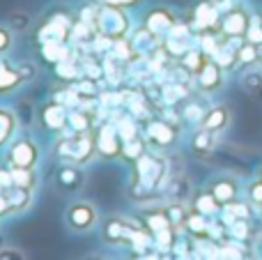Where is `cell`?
Returning a JSON list of instances; mask_svg holds the SVG:
<instances>
[{"mask_svg":"<svg viewBox=\"0 0 262 260\" xmlns=\"http://www.w3.org/2000/svg\"><path fill=\"white\" fill-rule=\"evenodd\" d=\"M170 178V161L159 152L147 150L143 157H138L131 164L129 196L136 203H154L166 191Z\"/></svg>","mask_w":262,"mask_h":260,"instance_id":"cell-1","label":"cell"},{"mask_svg":"<svg viewBox=\"0 0 262 260\" xmlns=\"http://www.w3.org/2000/svg\"><path fill=\"white\" fill-rule=\"evenodd\" d=\"M74 23H76V16H74L72 9L60 7V5L46 9L35 28L37 46L46 44V41H72Z\"/></svg>","mask_w":262,"mask_h":260,"instance_id":"cell-2","label":"cell"},{"mask_svg":"<svg viewBox=\"0 0 262 260\" xmlns=\"http://www.w3.org/2000/svg\"><path fill=\"white\" fill-rule=\"evenodd\" d=\"M53 157L58 161H72V164H90L97 157V143H95V132L88 134H74V132H62L58 141L53 143Z\"/></svg>","mask_w":262,"mask_h":260,"instance_id":"cell-3","label":"cell"},{"mask_svg":"<svg viewBox=\"0 0 262 260\" xmlns=\"http://www.w3.org/2000/svg\"><path fill=\"white\" fill-rule=\"evenodd\" d=\"M134 30V23L127 12V7H118V5H106L99 3L97 5V14H95V32L106 39H122L129 37Z\"/></svg>","mask_w":262,"mask_h":260,"instance_id":"cell-4","label":"cell"},{"mask_svg":"<svg viewBox=\"0 0 262 260\" xmlns=\"http://www.w3.org/2000/svg\"><path fill=\"white\" fill-rule=\"evenodd\" d=\"M140 226H143L140 219L113 214L104 221V226H101V242L108 244V247H129Z\"/></svg>","mask_w":262,"mask_h":260,"instance_id":"cell-5","label":"cell"},{"mask_svg":"<svg viewBox=\"0 0 262 260\" xmlns=\"http://www.w3.org/2000/svg\"><path fill=\"white\" fill-rule=\"evenodd\" d=\"M143 136L154 150H170L182 136V127L163 120L161 115H152L147 122H143Z\"/></svg>","mask_w":262,"mask_h":260,"instance_id":"cell-6","label":"cell"},{"mask_svg":"<svg viewBox=\"0 0 262 260\" xmlns=\"http://www.w3.org/2000/svg\"><path fill=\"white\" fill-rule=\"evenodd\" d=\"M99 210L92 201H74L64 210V226L72 230L74 235H85L97 228L99 224Z\"/></svg>","mask_w":262,"mask_h":260,"instance_id":"cell-7","label":"cell"},{"mask_svg":"<svg viewBox=\"0 0 262 260\" xmlns=\"http://www.w3.org/2000/svg\"><path fill=\"white\" fill-rule=\"evenodd\" d=\"M95 143H97V157H101V159H106V161L122 159L124 138L113 120L101 122L95 127Z\"/></svg>","mask_w":262,"mask_h":260,"instance_id":"cell-8","label":"cell"},{"mask_svg":"<svg viewBox=\"0 0 262 260\" xmlns=\"http://www.w3.org/2000/svg\"><path fill=\"white\" fill-rule=\"evenodd\" d=\"M198 46V32L191 28V23L186 18H180V21L172 26V30L163 37V49L168 51L172 60H180L186 51L195 49Z\"/></svg>","mask_w":262,"mask_h":260,"instance_id":"cell-9","label":"cell"},{"mask_svg":"<svg viewBox=\"0 0 262 260\" xmlns=\"http://www.w3.org/2000/svg\"><path fill=\"white\" fill-rule=\"evenodd\" d=\"M5 159H7V166H12V168H37L41 159V150L30 136H21L14 138L7 145Z\"/></svg>","mask_w":262,"mask_h":260,"instance_id":"cell-10","label":"cell"},{"mask_svg":"<svg viewBox=\"0 0 262 260\" xmlns=\"http://www.w3.org/2000/svg\"><path fill=\"white\" fill-rule=\"evenodd\" d=\"M186 21L198 35L200 32H221V9L216 0H198L186 14Z\"/></svg>","mask_w":262,"mask_h":260,"instance_id":"cell-11","label":"cell"},{"mask_svg":"<svg viewBox=\"0 0 262 260\" xmlns=\"http://www.w3.org/2000/svg\"><path fill=\"white\" fill-rule=\"evenodd\" d=\"M53 187L62 196H76L85 187V170H83V166L72 164V161H60L53 173Z\"/></svg>","mask_w":262,"mask_h":260,"instance_id":"cell-12","label":"cell"},{"mask_svg":"<svg viewBox=\"0 0 262 260\" xmlns=\"http://www.w3.org/2000/svg\"><path fill=\"white\" fill-rule=\"evenodd\" d=\"M67 120H69V109L62 104V101L55 99V97L49 101H44V104L37 109V122H39V127L49 134L67 132Z\"/></svg>","mask_w":262,"mask_h":260,"instance_id":"cell-13","label":"cell"},{"mask_svg":"<svg viewBox=\"0 0 262 260\" xmlns=\"http://www.w3.org/2000/svg\"><path fill=\"white\" fill-rule=\"evenodd\" d=\"M253 14L244 7V5L235 3L230 9L221 14V35L223 37H244L251 26Z\"/></svg>","mask_w":262,"mask_h":260,"instance_id":"cell-14","label":"cell"},{"mask_svg":"<svg viewBox=\"0 0 262 260\" xmlns=\"http://www.w3.org/2000/svg\"><path fill=\"white\" fill-rule=\"evenodd\" d=\"M177 21H180V16H177L170 7H166V5H154V7L145 9V14H143V26L149 28V30H152L154 35H159L161 39L172 30V26H175Z\"/></svg>","mask_w":262,"mask_h":260,"instance_id":"cell-15","label":"cell"},{"mask_svg":"<svg viewBox=\"0 0 262 260\" xmlns=\"http://www.w3.org/2000/svg\"><path fill=\"white\" fill-rule=\"evenodd\" d=\"M223 81H226V72H223V69L219 67V64L214 62L212 58H209L207 64H205V67L193 76L195 88H198L203 95H212V92H219V90L223 88Z\"/></svg>","mask_w":262,"mask_h":260,"instance_id":"cell-16","label":"cell"},{"mask_svg":"<svg viewBox=\"0 0 262 260\" xmlns=\"http://www.w3.org/2000/svg\"><path fill=\"white\" fill-rule=\"evenodd\" d=\"M189 99H191L189 85H186L184 81H180V78H170L168 83L159 85V106L157 109H161V106H175V109H180V106Z\"/></svg>","mask_w":262,"mask_h":260,"instance_id":"cell-17","label":"cell"},{"mask_svg":"<svg viewBox=\"0 0 262 260\" xmlns=\"http://www.w3.org/2000/svg\"><path fill=\"white\" fill-rule=\"evenodd\" d=\"M207 189L216 196V201L221 203V205L237 201L242 193V184L237 182V178H232V175H216V178H212L207 182Z\"/></svg>","mask_w":262,"mask_h":260,"instance_id":"cell-18","label":"cell"},{"mask_svg":"<svg viewBox=\"0 0 262 260\" xmlns=\"http://www.w3.org/2000/svg\"><path fill=\"white\" fill-rule=\"evenodd\" d=\"M129 39H131V46H134V51L138 55H143V58H149V55L154 53V51H159L163 46V39L159 35H154L149 28H145V26H140V28H136V30H131V35H129Z\"/></svg>","mask_w":262,"mask_h":260,"instance_id":"cell-19","label":"cell"},{"mask_svg":"<svg viewBox=\"0 0 262 260\" xmlns=\"http://www.w3.org/2000/svg\"><path fill=\"white\" fill-rule=\"evenodd\" d=\"M3 191L9 201V216L26 214V212L30 210L32 201H35V189H26V187H16V184H12L9 189H3Z\"/></svg>","mask_w":262,"mask_h":260,"instance_id":"cell-20","label":"cell"},{"mask_svg":"<svg viewBox=\"0 0 262 260\" xmlns=\"http://www.w3.org/2000/svg\"><path fill=\"white\" fill-rule=\"evenodd\" d=\"M140 221L143 226L149 230V233H161V230H168V228H175L168 216V210L166 205H149L140 212Z\"/></svg>","mask_w":262,"mask_h":260,"instance_id":"cell-21","label":"cell"},{"mask_svg":"<svg viewBox=\"0 0 262 260\" xmlns=\"http://www.w3.org/2000/svg\"><path fill=\"white\" fill-rule=\"evenodd\" d=\"M189 205H191V210L200 212V214L209 216V219H216V216L221 214V210H223V205L216 201V196H214V193L209 191L207 187H205V189H198V191H193V196H191Z\"/></svg>","mask_w":262,"mask_h":260,"instance_id":"cell-22","label":"cell"},{"mask_svg":"<svg viewBox=\"0 0 262 260\" xmlns=\"http://www.w3.org/2000/svg\"><path fill=\"white\" fill-rule=\"evenodd\" d=\"M230 120H232V113L226 104H214V106L207 109V113H205L200 127L209 129V132H214V134H221L230 127Z\"/></svg>","mask_w":262,"mask_h":260,"instance_id":"cell-23","label":"cell"},{"mask_svg":"<svg viewBox=\"0 0 262 260\" xmlns=\"http://www.w3.org/2000/svg\"><path fill=\"white\" fill-rule=\"evenodd\" d=\"M255 210H258V207H255L251 201H246V198H237V201H232V203H226L219 216H221V221L226 226H230L235 219H253Z\"/></svg>","mask_w":262,"mask_h":260,"instance_id":"cell-24","label":"cell"},{"mask_svg":"<svg viewBox=\"0 0 262 260\" xmlns=\"http://www.w3.org/2000/svg\"><path fill=\"white\" fill-rule=\"evenodd\" d=\"M23 85H26V78H23L18 64L0 62V97L12 95V92H16Z\"/></svg>","mask_w":262,"mask_h":260,"instance_id":"cell-25","label":"cell"},{"mask_svg":"<svg viewBox=\"0 0 262 260\" xmlns=\"http://www.w3.org/2000/svg\"><path fill=\"white\" fill-rule=\"evenodd\" d=\"M191 196H193V187H191L186 175H172V178L168 180V187H166V191H163V198L177 201V203H189Z\"/></svg>","mask_w":262,"mask_h":260,"instance_id":"cell-26","label":"cell"},{"mask_svg":"<svg viewBox=\"0 0 262 260\" xmlns=\"http://www.w3.org/2000/svg\"><path fill=\"white\" fill-rule=\"evenodd\" d=\"M216 136L219 134L209 132L205 127H195L193 136H191V152L195 157H209L216 150Z\"/></svg>","mask_w":262,"mask_h":260,"instance_id":"cell-27","label":"cell"},{"mask_svg":"<svg viewBox=\"0 0 262 260\" xmlns=\"http://www.w3.org/2000/svg\"><path fill=\"white\" fill-rule=\"evenodd\" d=\"M16 132H18L16 113L12 109H7V106H0V150H5L14 141Z\"/></svg>","mask_w":262,"mask_h":260,"instance_id":"cell-28","label":"cell"},{"mask_svg":"<svg viewBox=\"0 0 262 260\" xmlns=\"http://www.w3.org/2000/svg\"><path fill=\"white\" fill-rule=\"evenodd\" d=\"M72 41H46V44H39V55L44 58V62L49 64H58L62 60H67L72 53Z\"/></svg>","mask_w":262,"mask_h":260,"instance_id":"cell-29","label":"cell"},{"mask_svg":"<svg viewBox=\"0 0 262 260\" xmlns=\"http://www.w3.org/2000/svg\"><path fill=\"white\" fill-rule=\"evenodd\" d=\"M212 221L214 219H209V216H205V214H200V212L191 210L189 216H186V221H184V230L191 235V237H195V240H209V228H212Z\"/></svg>","mask_w":262,"mask_h":260,"instance_id":"cell-30","label":"cell"},{"mask_svg":"<svg viewBox=\"0 0 262 260\" xmlns=\"http://www.w3.org/2000/svg\"><path fill=\"white\" fill-rule=\"evenodd\" d=\"M67 132H74V134L95 132V118H92V115L88 113L85 106H78V109H69Z\"/></svg>","mask_w":262,"mask_h":260,"instance_id":"cell-31","label":"cell"},{"mask_svg":"<svg viewBox=\"0 0 262 260\" xmlns=\"http://www.w3.org/2000/svg\"><path fill=\"white\" fill-rule=\"evenodd\" d=\"M53 74H55V78H58V81L64 83V85H74L78 78H83V67L76 62V60H74V55H69L67 60L53 64Z\"/></svg>","mask_w":262,"mask_h":260,"instance_id":"cell-32","label":"cell"},{"mask_svg":"<svg viewBox=\"0 0 262 260\" xmlns=\"http://www.w3.org/2000/svg\"><path fill=\"white\" fill-rule=\"evenodd\" d=\"M207 60H209V55L205 53L200 46H195V49H191V51H186L184 55H182L180 60H175L177 64H180L182 69H186V72L191 74V76H195V74L200 72V69L207 64Z\"/></svg>","mask_w":262,"mask_h":260,"instance_id":"cell-33","label":"cell"},{"mask_svg":"<svg viewBox=\"0 0 262 260\" xmlns=\"http://www.w3.org/2000/svg\"><path fill=\"white\" fill-rule=\"evenodd\" d=\"M180 113H182V122L184 124H191V127H200V122H203L205 113H207V106H203L200 101H184V104L180 106Z\"/></svg>","mask_w":262,"mask_h":260,"instance_id":"cell-34","label":"cell"},{"mask_svg":"<svg viewBox=\"0 0 262 260\" xmlns=\"http://www.w3.org/2000/svg\"><path fill=\"white\" fill-rule=\"evenodd\" d=\"M228 237L237 240V242H251L255 237L253 219H235L228 226Z\"/></svg>","mask_w":262,"mask_h":260,"instance_id":"cell-35","label":"cell"},{"mask_svg":"<svg viewBox=\"0 0 262 260\" xmlns=\"http://www.w3.org/2000/svg\"><path fill=\"white\" fill-rule=\"evenodd\" d=\"M237 60H239V72L251 67H260V46L244 41L239 46V51H237Z\"/></svg>","mask_w":262,"mask_h":260,"instance_id":"cell-36","label":"cell"},{"mask_svg":"<svg viewBox=\"0 0 262 260\" xmlns=\"http://www.w3.org/2000/svg\"><path fill=\"white\" fill-rule=\"evenodd\" d=\"M149 143L145 141V136L140 134V136L136 138H129V141H124V147H122V159L129 161V164H134L138 157H143L145 152H147Z\"/></svg>","mask_w":262,"mask_h":260,"instance_id":"cell-37","label":"cell"},{"mask_svg":"<svg viewBox=\"0 0 262 260\" xmlns=\"http://www.w3.org/2000/svg\"><path fill=\"white\" fill-rule=\"evenodd\" d=\"M12 184L16 187H26V189H37L39 178H37V168H12Z\"/></svg>","mask_w":262,"mask_h":260,"instance_id":"cell-38","label":"cell"},{"mask_svg":"<svg viewBox=\"0 0 262 260\" xmlns=\"http://www.w3.org/2000/svg\"><path fill=\"white\" fill-rule=\"evenodd\" d=\"M242 88L251 95H260L262 92V67H251L244 69L242 74Z\"/></svg>","mask_w":262,"mask_h":260,"instance_id":"cell-39","label":"cell"},{"mask_svg":"<svg viewBox=\"0 0 262 260\" xmlns=\"http://www.w3.org/2000/svg\"><path fill=\"white\" fill-rule=\"evenodd\" d=\"M81 67H83V76H85V78H92V81H97V83L106 78V67H104V62H99V60L92 58V55L81 64Z\"/></svg>","mask_w":262,"mask_h":260,"instance_id":"cell-40","label":"cell"},{"mask_svg":"<svg viewBox=\"0 0 262 260\" xmlns=\"http://www.w3.org/2000/svg\"><path fill=\"white\" fill-rule=\"evenodd\" d=\"M7 26L12 28V30L16 32V35H23V32L30 30V26H32V16H30V14H26V12H14L12 16H9Z\"/></svg>","mask_w":262,"mask_h":260,"instance_id":"cell-41","label":"cell"},{"mask_svg":"<svg viewBox=\"0 0 262 260\" xmlns=\"http://www.w3.org/2000/svg\"><path fill=\"white\" fill-rule=\"evenodd\" d=\"M14 39H16V32H14L7 23H0V58H5V55L12 51Z\"/></svg>","mask_w":262,"mask_h":260,"instance_id":"cell-42","label":"cell"},{"mask_svg":"<svg viewBox=\"0 0 262 260\" xmlns=\"http://www.w3.org/2000/svg\"><path fill=\"white\" fill-rule=\"evenodd\" d=\"M244 37H246V41H251V44L262 46V18H260V14H253L251 26H249V30H246Z\"/></svg>","mask_w":262,"mask_h":260,"instance_id":"cell-43","label":"cell"},{"mask_svg":"<svg viewBox=\"0 0 262 260\" xmlns=\"http://www.w3.org/2000/svg\"><path fill=\"white\" fill-rule=\"evenodd\" d=\"M246 201H251L258 210L262 207V180L260 178L251 180V182L246 184Z\"/></svg>","mask_w":262,"mask_h":260,"instance_id":"cell-44","label":"cell"},{"mask_svg":"<svg viewBox=\"0 0 262 260\" xmlns=\"http://www.w3.org/2000/svg\"><path fill=\"white\" fill-rule=\"evenodd\" d=\"M26 251L16 247H0V260H26Z\"/></svg>","mask_w":262,"mask_h":260,"instance_id":"cell-45","label":"cell"},{"mask_svg":"<svg viewBox=\"0 0 262 260\" xmlns=\"http://www.w3.org/2000/svg\"><path fill=\"white\" fill-rule=\"evenodd\" d=\"M18 69H21V74H23V78H26V83H30L32 78L37 76V64H32V62H18Z\"/></svg>","mask_w":262,"mask_h":260,"instance_id":"cell-46","label":"cell"},{"mask_svg":"<svg viewBox=\"0 0 262 260\" xmlns=\"http://www.w3.org/2000/svg\"><path fill=\"white\" fill-rule=\"evenodd\" d=\"M99 3H106V5H118V7H127V9H131V7H138L143 0H99Z\"/></svg>","mask_w":262,"mask_h":260,"instance_id":"cell-47","label":"cell"},{"mask_svg":"<svg viewBox=\"0 0 262 260\" xmlns=\"http://www.w3.org/2000/svg\"><path fill=\"white\" fill-rule=\"evenodd\" d=\"M260 67H262V46H260Z\"/></svg>","mask_w":262,"mask_h":260,"instance_id":"cell-48","label":"cell"},{"mask_svg":"<svg viewBox=\"0 0 262 260\" xmlns=\"http://www.w3.org/2000/svg\"><path fill=\"white\" fill-rule=\"evenodd\" d=\"M258 178H260V180H262V166H260V173H258Z\"/></svg>","mask_w":262,"mask_h":260,"instance_id":"cell-49","label":"cell"},{"mask_svg":"<svg viewBox=\"0 0 262 260\" xmlns=\"http://www.w3.org/2000/svg\"><path fill=\"white\" fill-rule=\"evenodd\" d=\"M260 214H262V207H260Z\"/></svg>","mask_w":262,"mask_h":260,"instance_id":"cell-50","label":"cell"},{"mask_svg":"<svg viewBox=\"0 0 262 260\" xmlns=\"http://www.w3.org/2000/svg\"><path fill=\"white\" fill-rule=\"evenodd\" d=\"M260 18H262V12H260Z\"/></svg>","mask_w":262,"mask_h":260,"instance_id":"cell-51","label":"cell"},{"mask_svg":"<svg viewBox=\"0 0 262 260\" xmlns=\"http://www.w3.org/2000/svg\"><path fill=\"white\" fill-rule=\"evenodd\" d=\"M0 221H3V216H0Z\"/></svg>","mask_w":262,"mask_h":260,"instance_id":"cell-52","label":"cell"}]
</instances>
